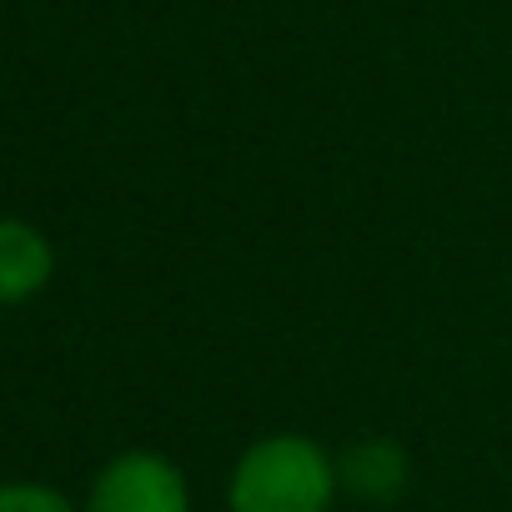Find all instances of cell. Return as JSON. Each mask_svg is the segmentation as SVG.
Returning a JSON list of instances; mask_svg holds the SVG:
<instances>
[{"label": "cell", "instance_id": "1", "mask_svg": "<svg viewBox=\"0 0 512 512\" xmlns=\"http://www.w3.org/2000/svg\"><path fill=\"white\" fill-rule=\"evenodd\" d=\"M337 487L342 477L312 437L277 432L241 452L226 502L231 512H332Z\"/></svg>", "mask_w": 512, "mask_h": 512}, {"label": "cell", "instance_id": "2", "mask_svg": "<svg viewBox=\"0 0 512 512\" xmlns=\"http://www.w3.org/2000/svg\"><path fill=\"white\" fill-rule=\"evenodd\" d=\"M86 512H191V492L171 457L121 452L96 472Z\"/></svg>", "mask_w": 512, "mask_h": 512}, {"label": "cell", "instance_id": "3", "mask_svg": "<svg viewBox=\"0 0 512 512\" xmlns=\"http://www.w3.org/2000/svg\"><path fill=\"white\" fill-rule=\"evenodd\" d=\"M56 272V251L51 241L16 216H0V307H21L31 302Z\"/></svg>", "mask_w": 512, "mask_h": 512}, {"label": "cell", "instance_id": "4", "mask_svg": "<svg viewBox=\"0 0 512 512\" xmlns=\"http://www.w3.org/2000/svg\"><path fill=\"white\" fill-rule=\"evenodd\" d=\"M337 477H342V487H347L352 497L387 502V497H397L402 482H407V452H402L397 442H387V437H367V442H357V447L347 452V462L337 467Z\"/></svg>", "mask_w": 512, "mask_h": 512}, {"label": "cell", "instance_id": "5", "mask_svg": "<svg viewBox=\"0 0 512 512\" xmlns=\"http://www.w3.org/2000/svg\"><path fill=\"white\" fill-rule=\"evenodd\" d=\"M0 512H76L56 487L41 482H6L0 487Z\"/></svg>", "mask_w": 512, "mask_h": 512}]
</instances>
